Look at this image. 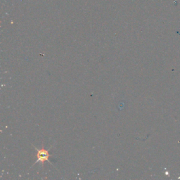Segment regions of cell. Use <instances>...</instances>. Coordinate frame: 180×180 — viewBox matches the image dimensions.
<instances>
[{"mask_svg": "<svg viewBox=\"0 0 180 180\" xmlns=\"http://www.w3.org/2000/svg\"><path fill=\"white\" fill-rule=\"evenodd\" d=\"M52 147H53V146L49 148L48 150H46L44 148L39 149H37V148H36L35 146H33V148L35 149L37 151V160L35 162V163L33 164V166H34L35 165H36V164L38 163V162H41L42 166H43V165H44V162L46 161H48L49 164L53 165V164L52 163V162L49 160V157L52 156V155H50V154H49V151L51 150V149H52Z\"/></svg>", "mask_w": 180, "mask_h": 180, "instance_id": "6da1fadb", "label": "cell"}]
</instances>
